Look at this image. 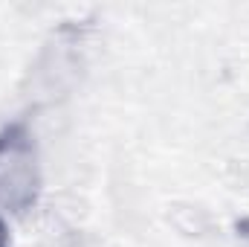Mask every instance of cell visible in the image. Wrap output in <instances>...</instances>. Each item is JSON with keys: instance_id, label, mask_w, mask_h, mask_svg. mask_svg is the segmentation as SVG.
Wrapping results in <instances>:
<instances>
[{"instance_id": "1", "label": "cell", "mask_w": 249, "mask_h": 247, "mask_svg": "<svg viewBox=\"0 0 249 247\" xmlns=\"http://www.w3.org/2000/svg\"><path fill=\"white\" fill-rule=\"evenodd\" d=\"M38 186L35 151L20 131H9L0 140V204L12 209H23L32 204Z\"/></svg>"}, {"instance_id": "2", "label": "cell", "mask_w": 249, "mask_h": 247, "mask_svg": "<svg viewBox=\"0 0 249 247\" xmlns=\"http://www.w3.org/2000/svg\"><path fill=\"white\" fill-rule=\"evenodd\" d=\"M0 247H6V227H3V221H0Z\"/></svg>"}]
</instances>
